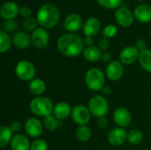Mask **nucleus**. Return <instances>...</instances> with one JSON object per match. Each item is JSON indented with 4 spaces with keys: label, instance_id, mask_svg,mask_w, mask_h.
<instances>
[{
    "label": "nucleus",
    "instance_id": "nucleus-1",
    "mask_svg": "<svg viewBox=\"0 0 151 150\" xmlns=\"http://www.w3.org/2000/svg\"><path fill=\"white\" fill-rule=\"evenodd\" d=\"M84 45L82 38L73 33L62 34L57 42L59 52L67 57H75L81 55L84 50Z\"/></svg>",
    "mask_w": 151,
    "mask_h": 150
},
{
    "label": "nucleus",
    "instance_id": "nucleus-2",
    "mask_svg": "<svg viewBox=\"0 0 151 150\" xmlns=\"http://www.w3.org/2000/svg\"><path fill=\"white\" fill-rule=\"evenodd\" d=\"M60 18L59 10L52 4H45L42 5L36 14V19L39 26L45 29L54 27Z\"/></svg>",
    "mask_w": 151,
    "mask_h": 150
},
{
    "label": "nucleus",
    "instance_id": "nucleus-3",
    "mask_svg": "<svg viewBox=\"0 0 151 150\" xmlns=\"http://www.w3.org/2000/svg\"><path fill=\"white\" fill-rule=\"evenodd\" d=\"M55 104L52 100L47 96H35L34 97L29 103L30 111L36 117L46 118L50 115H53Z\"/></svg>",
    "mask_w": 151,
    "mask_h": 150
},
{
    "label": "nucleus",
    "instance_id": "nucleus-4",
    "mask_svg": "<svg viewBox=\"0 0 151 150\" xmlns=\"http://www.w3.org/2000/svg\"><path fill=\"white\" fill-rule=\"evenodd\" d=\"M105 73L96 67L88 69L84 77V81L88 89L94 92H98L105 86Z\"/></svg>",
    "mask_w": 151,
    "mask_h": 150
},
{
    "label": "nucleus",
    "instance_id": "nucleus-5",
    "mask_svg": "<svg viewBox=\"0 0 151 150\" xmlns=\"http://www.w3.org/2000/svg\"><path fill=\"white\" fill-rule=\"evenodd\" d=\"M88 107L91 115L96 118L105 117L109 111V103L102 95L92 96L88 101Z\"/></svg>",
    "mask_w": 151,
    "mask_h": 150
},
{
    "label": "nucleus",
    "instance_id": "nucleus-6",
    "mask_svg": "<svg viewBox=\"0 0 151 150\" xmlns=\"http://www.w3.org/2000/svg\"><path fill=\"white\" fill-rule=\"evenodd\" d=\"M17 78L22 81H31L35 79L36 74V68L35 65L28 60H21L17 63L15 69Z\"/></svg>",
    "mask_w": 151,
    "mask_h": 150
},
{
    "label": "nucleus",
    "instance_id": "nucleus-7",
    "mask_svg": "<svg viewBox=\"0 0 151 150\" xmlns=\"http://www.w3.org/2000/svg\"><path fill=\"white\" fill-rule=\"evenodd\" d=\"M91 113L89 111V109L88 106H85L83 104H78L73 107L72 109V114L71 118L73 121L80 126H87L91 118Z\"/></svg>",
    "mask_w": 151,
    "mask_h": 150
},
{
    "label": "nucleus",
    "instance_id": "nucleus-8",
    "mask_svg": "<svg viewBox=\"0 0 151 150\" xmlns=\"http://www.w3.org/2000/svg\"><path fill=\"white\" fill-rule=\"evenodd\" d=\"M43 123L37 118H29L24 124V129L28 137L38 139L43 132Z\"/></svg>",
    "mask_w": 151,
    "mask_h": 150
},
{
    "label": "nucleus",
    "instance_id": "nucleus-9",
    "mask_svg": "<svg viewBox=\"0 0 151 150\" xmlns=\"http://www.w3.org/2000/svg\"><path fill=\"white\" fill-rule=\"evenodd\" d=\"M32 45L38 49L42 50L45 49L50 42V34L48 31L43 27H38L35 31H33L31 34Z\"/></svg>",
    "mask_w": 151,
    "mask_h": 150
},
{
    "label": "nucleus",
    "instance_id": "nucleus-10",
    "mask_svg": "<svg viewBox=\"0 0 151 150\" xmlns=\"http://www.w3.org/2000/svg\"><path fill=\"white\" fill-rule=\"evenodd\" d=\"M113 121L115 124L121 128H125L130 126L132 122V115L131 112L125 107L117 108L112 115Z\"/></svg>",
    "mask_w": 151,
    "mask_h": 150
},
{
    "label": "nucleus",
    "instance_id": "nucleus-11",
    "mask_svg": "<svg viewBox=\"0 0 151 150\" xmlns=\"http://www.w3.org/2000/svg\"><path fill=\"white\" fill-rule=\"evenodd\" d=\"M115 19L120 27H129L134 23V15L128 8L120 6L115 11Z\"/></svg>",
    "mask_w": 151,
    "mask_h": 150
},
{
    "label": "nucleus",
    "instance_id": "nucleus-12",
    "mask_svg": "<svg viewBox=\"0 0 151 150\" xmlns=\"http://www.w3.org/2000/svg\"><path fill=\"white\" fill-rule=\"evenodd\" d=\"M140 51L134 45L125 47L119 53V61L126 65H131L138 61Z\"/></svg>",
    "mask_w": 151,
    "mask_h": 150
},
{
    "label": "nucleus",
    "instance_id": "nucleus-13",
    "mask_svg": "<svg viewBox=\"0 0 151 150\" xmlns=\"http://www.w3.org/2000/svg\"><path fill=\"white\" fill-rule=\"evenodd\" d=\"M124 74V66L120 61L112 60L105 68V75L111 81L119 80Z\"/></svg>",
    "mask_w": 151,
    "mask_h": 150
},
{
    "label": "nucleus",
    "instance_id": "nucleus-14",
    "mask_svg": "<svg viewBox=\"0 0 151 150\" xmlns=\"http://www.w3.org/2000/svg\"><path fill=\"white\" fill-rule=\"evenodd\" d=\"M107 141L113 147L122 146L127 141V133L124 128L116 127L111 129L107 135Z\"/></svg>",
    "mask_w": 151,
    "mask_h": 150
},
{
    "label": "nucleus",
    "instance_id": "nucleus-15",
    "mask_svg": "<svg viewBox=\"0 0 151 150\" xmlns=\"http://www.w3.org/2000/svg\"><path fill=\"white\" fill-rule=\"evenodd\" d=\"M19 7L15 2H5L1 5L0 15L4 20L14 19V18L19 14Z\"/></svg>",
    "mask_w": 151,
    "mask_h": 150
},
{
    "label": "nucleus",
    "instance_id": "nucleus-16",
    "mask_svg": "<svg viewBox=\"0 0 151 150\" xmlns=\"http://www.w3.org/2000/svg\"><path fill=\"white\" fill-rule=\"evenodd\" d=\"M101 27V22L96 17L88 18L83 24L82 30L83 34L86 37H94L96 36Z\"/></svg>",
    "mask_w": 151,
    "mask_h": 150
},
{
    "label": "nucleus",
    "instance_id": "nucleus-17",
    "mask_svg": "<svg viewBox=\"0 0 151 150\" xmlns=\"http://www.w3.org/2000/svg\"><path fill=\"white\" fill-rule=\"evenodd\" d=\"M83 24L84 23L82 21V18L77 13H71L67 15L64 22L65 29L71 33H74L80 30L83 27Z\"/></svg>",
    "mask_w": 151,
    "mask_h": 150
},
{
    "label": "nucleus",
    "instance_id": "nucleus-18",
    "mask_svg": "<svg viewBox=\"0 0 151 150\" xmlns=\"http://www.w3.org/2000/svg\"><path fill=\"white\" fill-rule=\"evenodd\" d=\"M12 43L19 50H26L32 44L31 36L24 31H18L12 36Z\"/></svg>",
    "mask_w": 151,
    "mask_h": 150
},
{
    "label": "nucleus",
    "instance_id": "nucleus-19",
    "mask_svg": "<svg viewBox=\"0 0 151 150\" xmlns=\"http://www.w3.org/2000/svg\"><path fill=\"white\" fill-rule=\"evenodd\" d=\"M31 142L27 135L22 133H16L13 135L10 147L12 150H30Z\"/></svg>",
    "mask_w": 151,
    "mask_h": 150
},
{
    "label": "nucleus",
    "instance_id": "nucleus-20",
    "mask_svg": "<svg viewBox=\"0 0 151 150\" xmlns=\"http://www.w3.org/2000/svg\"><path fill=\"white\" fill-rule=\"evenodd\" d=\"M134 18L142 23L151 21V6L149 4H140L134 9Z\"/></svg>",
    "mask_w": 151,
    "mask_h": 150
},
{
    "label": "nucleus",
    "instance_id": "nucleus-21",
    "mask_svg": "<svg viewBox=\"0 0 151 150\" xmlns=\"http://www.w3.org/2000/svg\"><path fill=\"white\" fill-rule=\"evenodd\" d=\"M72 109L70 104L66 102H59L54 106L53 115L59 120L67 118L72 114Z\"/></svg>",
    "mask_w": 151,
    "mask_h": 150
},
{
    "label": "nucleus",
    "instance_id": "nucleus-22",
    "mask_svg": "<svg viewBox=\"0 0 151 150\" xmlns=\"http://www.w3.org/2000/svg\"><path fill=\"white\" fill-rule=\"evenodd\" d=\"M82 54H83V57L90 63H96L99 61L100 59H102V55H103L102 50L98 47L94 45L85 48Z\"/></svg>",
    "mask_w": 151,
    "mask_h": 150
},
{
    "label": "nucleus",
    "instance_id": "nucleus-23",
    "mask_svg": "<svg viewBox=\"0 0 151 150\" xmlns=\"http://www.w3.org/2000/svg\"><path fill=\"white\" fill-rule=\"evenodd\" d=\"M29 91L35 96H41L46 90V83L42 79L35 78L28 84Z\"/></svg>",
    "mask_w": 151,
    "mask_h": 150
},
{
    "label": "nucleus",
    "instance_id": "nucleus-24",
    "mask_svg": "<svg viewBox=\"0 0 151 150\" xmlns=\"http://www.w3.org/2000/svg\"><path fill=\"white\" fill-rule=\"evenodd\" d=\"M12 131L11 130L10 126H2L0 127V147L2 149L10 145L12 139L13 137Z\"/></svg>",
    "mask_w": 151,
    "mask_h": 150
},
{
    "label": "nucleus",
    "instance_id": "nucleus-25",
    "mask_svg": "<svg viewBox=\"0 0 151 150\" xmlns=\"http://www.w3.org/2000/svg\"><path fill=\"white\" fill-rule=\"evenodd\" d=\"M138 62L145 72H151V50L147 49L146 50L140 52Z\"/></svg>",
    "mask_w": 151,
    "mask_h": 150
},
{
    "label": "nucleus",
    "instance_id": "nucleus-26",
    "mask_svg": "<svg viewBox=\"0 0 151 150\" xmlns=\"http://www.w3.org/2000/svg\"><path fill=\"white\" fill-rule=\"evenodd\" d=\"M92 132L87 126H80L75 131V137L80 142H87L90 140Z\"/></svg>",
    "mask_w": 151,
    "mask_h": 150
},
{
    "label": "nucleus",
    "instance_id": "nucleus-27",
    "mask_svg": "<svg viewBox=\"0 0 151 150\" xmlns=\"http://www.w3.org/2000/svg\"><path fill=\"white\" fill-rule=\"evenodd\" d=\"M12 38L4 31L0 32V53L7 52L12 45Z\"/></svg>",
    "mask_w": 151,
    "mask_h": 150
},
{
    "label": "nucleus",
    "instance_id": "nucleus-28",
    "mask_svg": "<svg viewBox=\"0 0 151 150\" xmlns=\"http://www.w3.org/2000/svg\"><path fill=\"white\" fill-rule=\"evenodd\" d=\"M142 141H143V134L141 131L137 129H133L127 133V141L129 144L137 146L141 144Z\"/></svg>",
    "mask_w": 151,
    "mask_h": 150
},
{
    "label": "nucleus",
    "instance_id": "nucleus-29",
    "mask_svg": "<svg viewBox=\"0 0 151 150\" xmlns=\"http://www.w3.org/2000/svg\"><path fill=\"white\" fill-rule=\"evenodd\" d=\"M42 123H43L44 128H46L48 131H50V132L57 130L60 126V120L57 118L54 115H50L49 117L44 118Z\"/></svg>",
    "mask_w": 151,
    "mask_h": 150
},
{
    "label": "nucleus",
    "instance_id": "nucleus-30",
    "mask_svg": "<svg viewBox=\"0 0 151 150\" xmlns=\"http://www.w3.org/2000/svg\"><path fill=\"white\" fill-rule=\"evenodd\" d=\"M97 4L108 10H112V9H118L120 7V4L122 3V0H96Z\"/></svg>",
    "mask_w": 151,
    "mask_h": 150
},
{
    "label": "nucleus",
    "instance_id": "nucleus-31",
    "mask_svg": "<svg viewBox=\"0 0 151 150\" xmlns=\"http://www.w3.org/2000/svg\"><path fill=\"white\" fill-rule=\"evenodd\" d=\"M38 21L35 18L29 17L25 19V20L22 23V27L26 31H35L36 28H38Z\"/></svg>",
    "mask_w": 151,
    "mask_h": 150
},
{
    "label": "nucleus",
    "instance_id": "nucleus-32",
    "mask_svg": "<svg viewBox=\"0 0 151 150\" xmlns=\"http://www.w3.org/2000/svg\"><path fill=\"white\" fill-rule=\"evenodd\" d=\"M49 145L47 141L43 139H35L31 142L30 150H48Z\"/></svg>",
    "mask_w": 151,
    "mask_h": 150
},
{
    "label": "nucleus",
    "instance_id": "nucleus-33",
    "mask_svg": "<svg viewBox=\"0 0 151 150\" xmlns=\"http://www.w3.org/2000/svg\"><path fill=\"white\" fill-rule=\"evenodd\" d=\"M117 33H118V28L113 24H109L105 26L103 30V34L104 38H107V39L114 37L117 34Z\"/></svg>",
    "mask_w": 151,
    "mask_h": 150
},
{
    "label": "nucleus",
    "instance_id": "nucleus-34",
    "mask_svg": "<svg viewBox=\"0 0 151 150\" xmlns=\"http://www.w3.org/2000/svg\"><path fill=\"white\" fill-rule=\"evenodd\" d=\"M18 27V22L15 19H9L4 22V30L6 33H13Z\"/></svg>",
    "mask_w": 151,
    "mask_h": 150
},
{
    "label": "nucleus",
    "instance_id": "nucleus-35",
    "mask_svg": "<svg viewBox=\"0 0 151 150\" xmlns=\"http://www.w3.org/2000/svg\"><path fill=\"white\" fill-rule=\"evenodd\" d=\"M9 126H10L11 130L12 131V133H15V134H16V133H19V132H20L21 129H22V124H21L19 121H18V120L12 122L11 125H10Z\"/></svg>",
    "mask_w": 151,
    "mask_h": 150
},
{
    "label": "nucleus",
    "instance_id": "nucleus-36",
    "mask_svg": "<svg viewBox=\"0 0 151 150\" xmlns=\"http://www.w3.org/2000/svg\"><path fill=\"white\" fill-rule=\"evenodd\" d=\"M134 46L137 48V50H138L140 52L144 51V50H147V43H146L145 40H143V39H138V40L135 42V45H134Z\"/></svg>",
    "mask_w": 151,
    "mask_h": 150
},
{
    "label": "nucleus",
    "instance_id": "nucleus-37",
    "mask_svg": "<svg viewBox=\"0 0 151 150\" xmlns=\"http://www.w3.org/2000/svg\"><path fill=\"white\" fill-rule=\"evenodd\" d=\"M32 14V10L27 6H23L19 9V15L23 18H29Z\"/></svg>",
    "mask_w": 151,
    "mask_h": 150
},
{
    "label": "nucleus",
    "instance_id": "nucleus-38",
    "mask_svg": "<svg viewBox=\"0 0 151 150\" xmlns=\"http://www.w3.org/2000/svg\"><path fill=\"white\" fill-rule=\"evenodd\" d=\"M109 46H110V42H109V40L107 38H103L98 42V48L101 50H108Z\"/></svg>",
    "mask_w": 151,
    "mask_h": 150
},
{
    "label": "nucleus",
    "instance_id": "nucleus-39",
    "mask_svg": "<svg viewBox=\"0 0 151 150\" xmlns=\"http://www.w3.org/2000/svg\"><path fill=\"white\" fill-rule=\"evenodd\" d=\"M96 125L99 128L101 129H104L108 126V119L105 118V117H103V118H97V121H96Z\"/></svg>",
    "mask_w": 151,
    "mask_h": 150
},
{
    "label": "nucleus",
    "instance_id": "nucleus-40",
    "mask_svg": "<svg viewBox=\"0 0 151 150\" xmlns=\"http://www.w3.org/2000/svg\"><path fill=\"white\" fill-rule=\"evenodd\" d=\"M102 60H103L104 63H105L107 65L110 64L112 61V56H111V54L110 52H104V53H103V55H102Z\"/></svg>",
    "mask_w": 151,
    "mask_h": 150
},
{
    "label": "nucleus",
    "instance_id": "nucleus-41",
    "mask_svg": "<svg viewBox=\"0 0 151 150\" xmlns=\"http://www.w3.org/2000/svg\"><path fill=\"white\" fill-rule=\"evenodd\" d=\"M101 92H102V95H104V97L109 96L111 94V88L109 87V86H104L103 88V89L101 90Z\"/></svg>",
    "mask_w": 151,
    "mask_h": 150
},
{
    "label": "nucleus",
    "instance_id": "nucleus-42",
    "mask_svg": "<svg viewBox=\"0 0 151 150\" xmlns=\"http://www.w3.org/2000/svg\"><path fill=\"white\" fill-rule=\"evenodd\" d=\"M84 43L87 47H90V46H93L94 44V39L93 37H86L85 40H84Z\"/></svg>",
    "mask_w": 151,
    "mask_h": 150
},
{
    "label": "nucleus",
    "instance_id": "nucleus-43",
    "mask_svg": "<svg viewBox=\"0 0 151 150\" xmlns=\"http://www.w3.org/2000/svg\"><path fill=\"white\" fill-rule=\"evenodd\" d=\"M150 36H151V26H150Z\"/></svg>",
    "mask_w": 151,
    "mask_h": 150
},
{
    "label": "nucleus",
    "instance_id": "nucleus-44",
    "mask_svg": "<svg viewBox=\"0 0 151 150\" xmlns=\"http://www.w3.org/2000/svg\"><path fill=\"white\" fill-rule=\"evenodd\" d=\"M139 1H145V0H139Z\"/></svg>",
    "mask_w": 151,
    "mask_h": 150
}]
</instances>
